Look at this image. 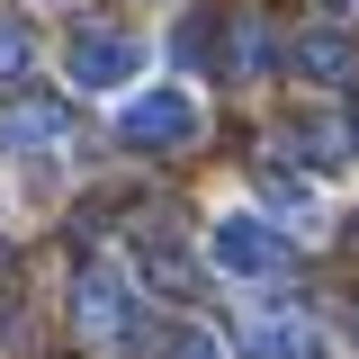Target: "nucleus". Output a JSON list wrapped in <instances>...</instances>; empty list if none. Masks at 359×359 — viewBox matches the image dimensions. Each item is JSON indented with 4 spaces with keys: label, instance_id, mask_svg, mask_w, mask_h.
<instances>
[{
    "label": "nucleus",
    "instance_id": "obj_3",
    "mask_svg": "<svg viewBox=\"0 0 359 359\" xmlns=\"http://www.w3.org/2000/svg\"><path fill=\"white\" fill-rule=\"evenodd\" d=\"M207 261L224 278H278V269L297 261V243H287V224H269L261 207H224L207 224Z\"/></svg>",
    "mask_w": 359,
    "mask_h": 359
},
{
    "label": "nucleus",
    "instance_id": "obj_16",
    "mask_svg": "<svg viewBox=\"0 0 359 359\" xmlns=\"http://www.w3.org/2000/svg\"><path fill=\"white\" fill-rule=\"evenodd\" d=\"M0 269H9V233H0Z\"/></svg>",
    "mask_w": 359,
    "mask_h": 359
},
{
    "label": "nucleus",
    "instance_id": "obj_2",
    "mask_svg": "<svg viewBox=\"0 0 359 359\" xmlns=\"http://www.w3.org/2000/svg\"><path fill=\"white\" fill-rule=\"evenodd\" d=\"M207 135V108H198V90H180V81H144L117 108V144L126 153H189Z\"/></svg>",
    "mask_w": 359,
    "mask_h": 359
},
{
    "label": "nucleus",
    "instance_id": "obj_17",
    "mask_svg": "<svg viewBox=\"0 0 359 359\" xmlns=\"http://www.w3.org/2000/svg\"><path fill=\"white\" fill-rule=\"evenodd\" d=\"M341 9H359V0H341Z\"/></svg>",
    "mask_w": 359,
    "mask_h": 359
},
{
    "label": "nucleus",
    "instance_id": "obj_1",
    "mask_svg": "<svg viewBox=\"0 0 359 359\" xmlns=\"http://www.w3.org/2000/svg\"><path fill=\"white\" fill-rule=\"evenodd\" d=\"M72 323H81V341H99V351H153L144 287L117 261H81V278H72Z\"/></svg>",
    "mask_w": 359,
    "mask_h": 359
},
{
    "label": "nucleus",
    "instance_id": "obj_8",
    "mask_svg": "<svg viewBox=\"0 0 359 359\" xmlns=\"http://www.w3.org/2000/svg\"><path fill=\"white\" fill-rule=\"evenodd\" d=\"M135 287H153V297H198V261L180 252L162 224H135Z\"/></svg>",
    "mask_w": 359,
    "mask_h": 359
},
{
    "label": "nucleus",
    "instance_id": "obj_4",
    "mask_svg": "<svg viewBox=\"0 0 359 359\" xmlns=\"http://www.w3.org/2000/svg\"><path fill=\"white\" fill-rule=\"evenodd\" d=\"M63 72L81 90H126L144 72V36H135L126 18H81L72 36H63Z\"/></svg>",
    "mask_w": 359,
    "mask_h": 359
},
{
    "label": "nucleus",
    "instance_id": "obj_10",
    "mask_svg": "<svg viewBox=\"0 0 359 359\" xmlns=\"http://www.w3.org/2000/svg\"><path fill=\"white\" fill-rule=\"evenodd\" d=\"M278 63V36H269L261 9H224V81H261Z\"/></svg>",
    "mask_w": 359,
    "mask_h": 359
},
{
    "label": "nucleus",
    "instance_id": "obj_12",
    "mask_svg": "<svg viewBox=\"0 0 359 359\" xmlns=\"http://www.w3.org/2000/svg\"><path fill=\"white\" fill-rule=\"evenodd\" d=\"M153 359H224V341L207 323H153Z\"/></svg>",
    "mask_w": 359,
    "mask_h": 359
},
{
    "label": "nucleus",
    "instance_id": "obj_9",
    "mask_svg": "<svg viewBox=\"0 0 359 359\" xmlns=\"http://www.w3.org/2000/svg\"><path fill=\"white\" fill-rule=\"evenodd\" d=\"M252 189H261V216H287L297 233H314V224H323V198H314V180H306V171L261 162V171H252Z\"/></svg>",
    "mask_w": 359,
    "mask_h": 359
},
{
    "label": "nucleus",
    "instance_id": "obj_15",
    "mask_svg": "<svg viewBox=\"0 0 359 359\" xmlns=\"http://www.w3.org/2000/svg\"><path fill=\"white\" fill-rule=\"evenodd\" d=\"M341 233H351V243H359V207H351V224H341Z\"/></svg>",
    "mask_w": 359,
    "mask_h": 359
},
{
    "label": "nucleus",
    "instance_id": "obj_5",
    "mask_svg": "<svg viewBox=\"0 0 359 359\" xmlns=\"http://www.w3.org/2000/svg\"><path fill=\"white\" fill-rule=\"evenodd\" d=\"M72 144V108L54 90H9L0 99V153H63Z\"/></svg>",
    "mask_w": 359,
    "mask_h": 359
},
{
    "label": "nucleus",
    "instance_id": "obj_11",
    "mask_svg": "<svg viewBox=\"0 0 359 359\" xmlns=\"http://www.w3.org/2000/svg\"><path fill=\"white\" fill-rule=\"evenodd\" d=\"M278 144H297L314 171H332V162H351V153H359V135L341 126V117H278Z\"/></svg>",
    "mask_w": 359,
    "mask_h": 359
},
{
    "label": "nucleus",
    "instance_id": "obj_7",
    "mask_svg": "<svg viewBox=\"0 0 359 359\" xmlns=\"http://www.w3.org/2000/svg\"><path fill=\"white\" fill-rule=\"evenodd\" d=\"M243 351H252V359H323V332L278 297V306H261L252 323H243Z\"/></svg>",
    "mask_w": 359,
    "mask_h": 359
},
{
    "label": "nucleus",
    "instance_id": "obj_13",
    "mask_svg": "<svg viewBox=\"0 0 359 359\" xmlns=\"http://www.w3.org/2000/svg\"><path fill=\"white\" fill-rule=\"evenodd\" d=\"M27 54H36V36H27L18 18H0V81H18V72H27Z\"/></svg>",
    "mask_w": 359,
    "mask_h": 359
},
{
    "label": "nucleus",
    "instance_id": "obj_14",
    "mask_svg": "<svg viewBox=\"0 0 359 359\" xmlns=\"http://www.w3.org/2000/svg\"><path fill=\"white\" fill-rule=\"evenodd\" d=\"M341 341H351V351H359V314H351V323H341Z\"/></svg>",
    "mask_w": 359,
    "mask_h": 359
},
{
    "label": "nucleus",
    "instance_id": "obj_6",
    "mask_svg": "<svg viewBox=\"0 0 359 359\" xmlns=\"http://www.w3.org/2000/svg\"><path fill=\"white\" fill-rule=\"evenodd\" d=\"M287 63H297V81H314V90H359V36L341 27V18H314V27H297Z\"/></svg>",
    "mask_w": 359,
    "mask_h": 359
}]
</instances>
